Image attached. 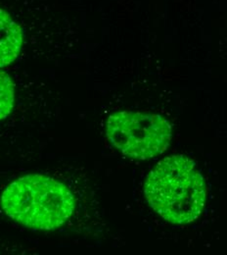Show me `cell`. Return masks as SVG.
Returning a JSON list of instances; mask_svg holds the SVG:
<instances>
[{
  "label": "cell",
  "mask_w": 227,
  "mask_h": 255,
  "mask_svg": "<svg viewBox=\"0 0 227 255\" xmlns=\"http://www.w3.org/2000/svg\"><path fill=\"white\" fill-rule=\"evenodd\" d=\"M15 101V86L10 76L0 70V120L12 111Z\"/></svg>",
  "instance_id": "obj_5"
},
{
  "label": "cell",
  "mask_w": 227,
  "mask_h": 255,
  "mask_svg": "<svg viewBox=\"0 0 227 255\" xmlns=\"http://www.w3.org/2000/svg\"><path fill=\"white\" fill-rule=\"evenodd\" d=\"M3 211L14 221L37 230H55L71 218L75 198L63 183L30 174L12 182L1 196Z\"/></svg>",
  "instance_id": "obj_2"
},
{
  "label": "cell",
  "mask_w": 227,
  "mask_h": 255,
  "mask_svg": "<svg viewBox=\"0 0 227 255\" xmlns=\"http://www.w3.org/2000/svg\"><path fill=\"white\" fill-rule=\"evenodd\" d=\"M144 193L147 202L162 219L187 225L202 214L208 189L193 160L173 155L161 160L147 176Z\"/></svg>",
  "instance_id": "obj_1"
},
{
  "label": "cell",
  "mask_w": 227,
  "mask_h": 255,
  "mask_svg": "<svg viewBox=\"0 0 227 255\" xmlns=\"http://www.w3.org/2000/svg\"><path fill=\"white\" fill-rule=\"evenodd\" d=\"M106 133L110 142L124 155L132 159L148 160L166 150L172 128L159 114L119 111L108 118Z\"/></svg>",
  "instance_id": "obj_3"
},
{
  "label": "cell",
  "mask_w": 227,
  "mask_h": 255,
  "mask_svg": "<svg viewBox=\"0 0 227 255\" xmlns=\"http://www.w3.org/2000/svg\"><path fill=\"white\" fill-rule=\"evenodd\" d=\"M21 27L4 10L0 9V68L13 63L23 45Z\"/></svg>",
  "instance_id": "obj_4"
}]
</instances>
